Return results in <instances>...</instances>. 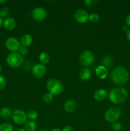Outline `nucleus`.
Masks as SVG:
<instances>
[{
	"mask_svg": "<svg viewBox=\"0 0 130 131\" xmlns=\"http://www.w3.org/2000/svg\"><path fill=\"white\" fill-rule=\"evenodd\" d=\"M12 113L13 112H11L10 108L5 107L1 109V110L0 111V115L3 118H8L12 115Z\"/></svg>",
	"mask_w": 130,
	"mask_h": 131,
	"instance_id": "obj_19",
	"label": "nucleus"
},
{
	"mask_svg": "<svg viewBox=\"0 0 130 131\" xmlns=\"http://www.w3.org/2000/svg\"><path fill=\"white\" fill-rule=\"evenodd\" d=\"M3 24V20H2V18L0 17V27L1 26V25H2Z\"/></svg>",
	"mask_w": 130,
	"mask_h": 131,
	"instance_id": "obj_38",
	"label": "nucleus"
},
{
	"mask_svg": "<svg viewBox=\"0 0 130 131\" xmlns=\"http://www.w3.org/2000/svg\"><path fill=\"white\" fill-rule=\"evenodd\" d=\"M0 131H14V128L10 124L4 123L0 125Z\"/></svg>",
	"mask_w": 130,
	"mask_h": 131,
	"instance_id": "obj_24",
	"label": "nucleus"
},
{
	"mask_svg": "<svg viewBox=\"0 0 130 131\" xmlns=\"http://www.w3.org/2000/svg\"><path fill=\"white\" fill-rule=\"evenodd\" d=\"M15 131H26V130H25L24 129H23V128H19V129H16Z\"/></svg>",
	"mask_w": 130,
	"mask_h": 131,
	"instance_id": "obj_35",
	"label": "nucleus"
},
{
	"mask_svg": "<svg viewBox=\"0 0 130 131\" xmlns=\"http://www.w3.org/2000/svg\"><path fill=\"white\" fill-rule=\"evenodd\" d=\"M36 124L33 121L29 120L25 124V130L26 131H36Z\"/></svg>",
	"mask_w": 130,
	"mask_h": 131,
	"instance_id": "obj_21",
	"label": "nucleus"
},
{
	"mask_svg": "<svg viewBox=\"0 0 130 131\" xmlns=\"http://www.w3.org/2000/svg\"><path fill=\"white\" fill-rule=\"evenodd\" d=\"M4 27L8 30H13L17 26V23L14 19L11 17H8L5 19L3 22Z\"/></svg>",
	"mask_w": 130,
	"mask_h": 131,
	"instance_id": "obj_14",
	"label": "nucleus"
},
{
	"mask_svg": "<svg viewBox=\"0 0 130 131\" xmlns=\"http://www.w3.org/2000/svg\"><path fill=\"white\" fill-rule=\"evenodd\" d=\"M19 51L20 52V54H21L22 56H25L29 53V50H28V47H24V46H20Z\"/></svg>",
	"mask_w": 130,
	"mask_h": 131,
	"instance_id": "obj_29",
	"label": "nucleus"
},
{
	"mask_svg": "<svg viewBox=\"0 0 130 131\" xmlns=\"http://www.w3.org/2000/svg\"><path fill=\"white\" fill-rule=\"evenodd\" d=\"M129 29V27L127 26V25H124L123 26V27H122V30H123L124 32H126V33L128 31Z\"/></svg>",
	"mask_w": 130,
	"mask_h": 131,
	"instance_id": "obj_33",
	"label": "nucleus"
},
{
	"mask_svg": "<svg viewBox=\"0 0 130 131\" xmlns=\"http://www.w3.org/2000/svg\"><path fill=\"white\" fill-rule=\"evenodd\" d=\"M5 46L9 51L15 52L19 51L20 47V43L18 39L14 37H9L5 42Z\"/></svg>",
	"mask_w": 130,
	"mask_h": 131,
	"instance_id": "obj_8",
	"label": "nucleus"
},
{
	"mask_svg": "<svg viewBox=\"0 0 130 131\" xmlns=\"http://www.w3.org/2000/svg\"><path fill=\"white\" fill-rule=\"evenodd\" d=\"M126 37H127V40H128L129 42H130V29H129L128 31L127 32V35H126Z\"/></svg>",
	"mask_w": 130,
	"mask_h": 131,
	"instance_id": "obj_34",
	"label": "nucleus"
},
{
	"mask_svg": "<svg viewBox=\"0 0 130 131\" xmlns=\"http://www.w3.org/2000/svg\"><path fill=\"white\" fill-rule=\"evenodd\" d=\"M99 20V16L98 14L96 13H93V14L89 15V20H90L91 23H96L98 22Z\"/></svg>",
	"mask_w": 130,
	"mask_h": 131,
	"instance_id": "obj_25",
	"label": "nucleus"
},
{
	"mask_svg": "<svg viewBox=\"0 0 130 131\" xmlns=\"http://www.w3.org/2000/svg\"><path fill=\"white\" fill-rule=\"evenodd\" d=\"M91 77V72L87 68H84L82 69L79 72V78L82 81H87Z\"/></svg>",
	"mask_w": 130,
	"mask_h": 131,
	"instance_id": "obj_17",
	"label": "nucleus"
},
{
	"mask_svg": "<svg viewBox=\"0 0 130 131\" xmlns=\"http://www.w3.org/2000/svg\"><path fill=\"white\" fill-rule=\"evenodd\" d=\"M40 131H49V130H47V129H42V130H40Z\"/></svg>",
	"mask_w": 130,
	"mask_h": 131,
	"instance_id": "obj_39",
	"label": "nucleus"
},
{
	"mask_svg": "<svg viewBox=\"0 0 130 131\" xmlns=\"http://www.w3.org/2000/svg\"><path fill=\"white\" fill-rule=\"evenodd\" d=\"M112 128L113 131H121L122 130V125L119 122H113L112 125Z\"/></svg>",
	"mask_w": 130,
	"mask_h": 131,
	"instance_id": "obj_27",
	"label": "nucleus"
},
{
	"mask_svg": "<svg viewBox=\"0 0 130 131\" xmlns=\"http://www.w3.org/2000/svg\"><path fill=\"white\" fill-rule=\"evenodd\" d=\"M107 95V90L103 88H101L96 91L94 94V98L97 101H102L105 99Z\"/></svg>",
	"mask_w": 130,
	"mask_h": 131,
	"instance_id": "obj_15",
	"label": "nucleus"
},
{
	"mask_svg": "<svg viewBox=\"0 0 130 131\" xmlns=\"http://www.w3.org/2000/svg\"><path fill=\"white\" fill-rule=\"evenodd\" d=\"M128 92L125 88L122 87H116L110 90L108 98L110 101L115 104H121L127 99Z\"/></svg>",
	"mask_w": 130,
	"mask_h": 131,
	"instance_id": "obj_1",
	"label": "nucleus"
},
{
	"mask_svg": "<svg viewBox=\"0 0 130 131\" xmlns=\"http://www.w3.org/2000/svg\"><path fill=\"white\" fill-rule=\"evenodd\" d=\"M76 103L74 100L70 99L66 101L64 105V109L68 113H72L76 110Z\"/></svg>",
	"mask_w": 130,
	"mask_h": 131,
	"instance_id": "obj_13",
	"label": "nucleus"
},
{
	"mask_svg": "<svg viewBox=\"0 0 130 131\" xmlns=\"http://www.w3.org/2000/svg\"><path fill=\"white\" fill-rule=\"evenodd\" d=\"M6 2V0H0V4H3Z\"/></svg>",
	"mask_w": 130,
	"mask_h": 131,
	"instance_id": "obj_37",
	"label": "nucleus"
},
{
	"mask_svg": "<svg viewBox=\"0 0 130 131\" xmlns=\"http://www.w3.org/2000/svg\"><path fill=\"white\" fill-rule=\"evenodd\" d=\"M39 60L42 64L45 65V64L48 63V61H50L49 54L46 52H41L39 55Z\"/></svg>",
	"mask_w": 130,
	"mask_h": 131,
	"instance_id": "obj_18",
	"label": "nucleus"
},
{
	"mask_svg": "<svg viewBox=\"0 0 130 131\" xmlns=\"http://www.w3.org/2000/svg\"><path fill=\"white\" fill-rule=\"evenodd\" d=\"M31 15L34 20L40 21V20H43V19H45L47 15V12L44 8L37 7L32 11Z\"/></svg>",
	"mask_w": 130,
	"mask_h": 131,
	"instance_id": "obj_11",
	"label": "nucleus"
},
{
	"mask_svg": "<svg viewBox=\"0 0 130 131\" xmlns=\"http://www.w3.org/2000/svg\"><path fill=\"white\" fill-rule=\"evenodd\" d=\"M62 131H74L72 127L70 126H66L63 128Z\"/></svg>",
	"mask_w": 130,
	"mask_h": 131,
	"instance_id": "obj_32",
	"label": "nucleus"
},
{
	"mask_svg": "<svg viewBox=\"0 0 130 131\" xmlns=\"http://www.w3.org/2000/svg\"><path fill=\"white\" fill-rule=\"evenodd\" d=\"M96 75L99 79H105L108 76V70L107 68L103 65H99L96 69Z\"/></svg>",
	"mask_w": 130,
	"mask_h": 131,
	"instance_id": "obj_12",
	"label": "nucleus"
},
{
	"mask_svg": "<svg viewBox=\"0 0 130 131\" xmlns=\"http://www.w3.org/2000/svg\"><path fill=\"white\" fill-rule=\"evenodd\" d=\"M129 75L126 69L121 66L115 68L111 73L112 82L117 84H124L129 80Z\"/></svg>",
	"mask_w": 130,
	"mask_h": 131,
	"instance_id": "obj_2",
	"label": "nucleus"
},
{
	"mask_svg": "<svg viewBox=\"0 0 130 131\" xmlns=\"http://www.w3.org/2000/svg\"><path fill=\"white\" fill-rule=\"evenodd\" d=\"M10 14V10L6 7L1 8L0 9V17L1 18L5 17Z\"/></svg>",
	"mask_w": 130,
	"mask_h": 131,
	"instance_id": "obj_26",
	"label": "nucleus"
},
{
	"mask_svg": "<svg viewBox=\"0 0 130 131\" xmlns=\"http://www.w3.org/2000/svg\"><path fill=\"white\" fill-rule=\"evenodd\" d=\"M48 92L54 95H59L63 90V86L59 80L57 79H50L47 83Z\"/></svg>",
	"mask_w": 130,
	"mask_h": 131,
	"instance_id": "obj_4",
	"label": "nucleus"
},
{
	"mask_svg": "<svg viewBox=\"0 0 130 131\" xmlns=\"http://www.w3.org/2000/svg\"><path fill=\"white\" fill-rule=\"evenodd\" d=\"M94 61V55L91 51H84L80 55V63L84 67L90 66Z\"/></svg>",
	"mask_w": 130,
	"mask_h": 131,
	"instance_id": "obj_6",
	"label": "nucleus"
},
{
	"mask_svg": "<svg viewBox=\"0 0 130 131\" xmlns=\"http://www.w3.org/2000/svg\"><path fill=\"white\" fill-rule=\"evenodd\" d=\"M51 131H61V129H58V128H55V129H53Z\"/></svg>",
	"mask_w": 130,
	"mask_h": 131,
	"instance_id": "obj_36",
	"label": "nucleus"
},
{
	"mask_svg": "<svg viewBox=\"0 0 130 131\" xmlns=\"http://www.w3.org/2000/svg\"><path fill=\"white\" fill-rule=\"evenodd\" d=\"M33 37L31 35L29 34H25L24 35L22 36L21 38H20V43L24 47H29L33 43Z\"/></svg>",
	"mask_w": 130,
	"mask_h": 131,
	"instance_id": "obj_16",
	"label": "nucleus"
},
{
	"mask_svg": "<svg viewBox=\"0 0 130 131\" xmlns=\"http://www.w3.org/2000/svg\"><path fill=\"white\" fill-rule=\"evenodd\" d=\"M54 99V95L50 93V92H47L45 93L43 96V102L47 104H49L53 101Z\"/></svg>",
	"mask_w": 130,
	"mask_h": 131,
	"instance_id": "obj_23",
	"label": "nucleus"
},
{
	"mask_svg": "<svg viewBox=\"0 0 130 131\" xmlns=\"http://www.w3.org/2000/svg\"><path fill=\"white\" fill-rule=\"evenodd\" d=\"M121 115V110L117 107H111L105 113V118L110 123L115 122L120 118Z\"/></svg>",
	"mask_w": 130,
	"mask_h": 131,
	"instance_id": "obj_5",
	"label": "nucleus"
},
{
	"mask_svg": "<svg viewBox=\"0 0 130 131\" xmlns=\"http://www.w3.org/2000/svg\"><path fill=\"white\" fill-rule=\"evenodd\" d=\"M84 3L88 7H93L96 5L98 1H94V0H85V1H84Z\"/></svg>",
	"mask_w": 130,
	"mask_h": 131,
	"instance_id": "obj_28",
	"label": "nucleus"
},
{
	"mask_svg": "<svg viewBox=\"0 0 130 131\" xmlns=\"http://www.w3.org/2000/svg\"><path fill=\"white\" fill-rule=\"evenodd\" d=\"M47 71L45 65L42 63H37L32 68V74L35 78H41L45 75Z\"/></svg>",
	"mask_w": 130,
	"mask_h": 131,
	"instance_id": "obj_10",
	"label": "nucleus"
},
{
	"mask_svg": "<svg viewBox=\"0 0 130 131\" xmlns=\"http://www.w3.org/2000/svg\"><path fill=\"white\" fill-rule=\"evenodd\" d=\"M6 84V82L5 78L3 75H0V90H2L3 88H5Z\"/></svg>",
	"mask_w": 130,
	"mask_h": 131,
	"instance_id": "obj_30",
	"label": "nucleus"
},
{
	"mask_svg": "<svg viewBox=\"0 0 130 131\" xmlns=\"http://www.w3.org/2000/svg\"><path fill=\"white\" fill-rule=\"evenodd\" d=\"M24 58L21 54L17 52H11L6 58V63L11 68H18L21 66Z\"/></svg>",
	"mask_w": 130,
	"mask_h": 131,
	"instance_id": "obj_3",
	"label": "nucleus"
},
{
	"mask_svg": "<svg viewBox=\"0 0 130 131\" xmlns=\"http://www.w3.org/2000/svg\"><path fill=\"white\" fill-rule=\"evenodd\" d=\"M13 121L17 125H23L27 122L28 117H27V114L25 113L24 111L20 110H16L12 113Z\"/></svg>",
	"mask_w": 130,
	"mask_h": 131,
	"instance_id": "obj_7",
	"label": "nucleus"
},
{
	"mask_svg": "<svg viewBox=\"0 0 130 131\" xmlns=\"http://www.w3.org/2000/svg\"><path fill=\"white\" fill-rule=\"evenodd\" d=\"M103 64V66L107 67H112L113 66V60L111 56H107L103 59V61H102Z\"/></svg>",
	"mask_w": 130,
	"mask_h": 131,
	"instance_id": "obj_20",
	"label": "nucleus"
},
{
	"mask_svg": "<svg viewBox=\"0 0 130 131\" xmlns=\"http://www.w3.org/2000/svg\"><path fill=\"white\" fill-rule=\"evenodd\" d=\"M76 21L80 24H85L89 20V14L83 9H78L74 14Z\"/></svg>",
	"mask_w": 130,
	"mask_h": 131,
	"instance_id": "obj_9",
	"label": "nucleus"
},
{
	"mask_svg": "<svg viewBox=\"0 0 130 131\" xmlns=\"http://www.w3.org/2000/svg\"><path fill=\"white\" fill-rule=\"evenodd\" d=\"M27 117H28V119H29L31 121H33L38 118V113L35 110H31L27 114Z\"/></svg>",
	"mask_w": 130,
	"mask_h": 131,
	"instance_id": "obj_22",
	"label": "nucleus"
},
{
	"mask_svg": "<svg viewBox=\"0 0 130 131\" xmlns=\"http://www.w3.org/2000/svg\"><path fill=\"white\" fill-rule=\"evenodd\" d=\"M1 65H0V73H1Z\"/></svg>",
	"mask_w": 130,
	"mask_h": 131,
	"instance_id": "obj_40",
	"label": "nucleus"
},
{
	"mask_svg": "<svg viewBox=\"0 0 130 131\" xmlns=\"http://www.w3.org/2000/svg\"><path fill=\"white\" fill-rule=\"evenodd\" d=\"M126 25L128 27H130V14H129L128 15H127V17H126Z\"/></svg>",
	"mask_w": 130,
	"mask_h": 131,
	"instance_id": "obj_31",
	"label": "nucleus"
}]
</instances>
